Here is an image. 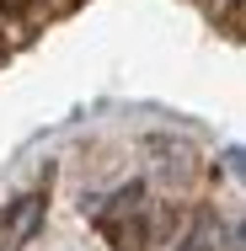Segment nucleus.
Returning <instances> with one entry per match:
<instances>
[{
    "label": "nucleus",
    "mask_w": 246,
    "mask_h": 251,
    "mask_svg": "<svg viewBox=\"0 0 246 251\" xmlns=\"http://www.w3.org/2000/svg\"><path fill=\"white\" fill-rule=\"evenodd\" d=\"M38 225H43V193L16 198L5 208V219H0V251H22L32 235H38Z\"/></svg>",
    "instance_id": "obj_1"
},
{
    "label": "nucleus",
    "mask_w": 246,
    "mask_h": 251,
    "mask_svg": "<svg viewBox=\"0 0 246 251\" xmlns=\"http://www.w3.org/2000/svg\"><path fill=\"white\" fill-rule=\"evenodd\" d=\"M225 182H230V187H241V145H230V150H225Z\"/></svg>",
    "instance_id": "obj_2"
},
{
    "label": "nucleus",
    "mask_w": 246,
    "mask_h": 251,
    "mask_svg": "<svg viewBox=\"0 0 246 251\" xmlns=\"http://www.w3.org/2000/svg\"><path fill=\"white\" fill-rule=\"evenodd\" d=\"M0 32H5V5H0Z\"/></svg>",
    "instance_id": "obj_3"
}]
</instances>
